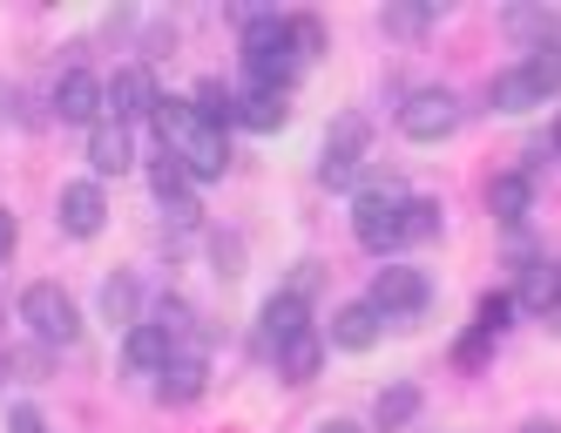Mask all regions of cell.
<instances>
[{
	"mask_svg": "<svg viewBox=\"0 0 561 433\" xmlns=\"http://www.w3.org/2000/svg\"><path fill=\"white\" fill-rule=\"evenodd\" d=\"M554 89H561V48H541V55H520L514 68L494 75V82H488V109L494 115H528Z\"/></svg>",
	"mask_w": 561,
	"mask_h": 433,
	"instance_id": "6da1fadb",
	"label": "cell"
},
{
	"mask_svg": "<svg viewBox=\"0 0 561 433\" xmlns=\"http://www.w3.org/2000/svg\"><path fill=\"white\" fill-rule=\"evenodd\" d=\"M352 238L366 251H399L407 244V190L399 183H373L352 196Z\"/></svg>",
	"mask_w": 561,
	"mask_h": 433,
	"instance_id": "7a4b0ae2",
	"label": "cell"
},
{
	"mask_svg": "<svg viewBox=\"0 0 561 433\" xmlns=\"http://www.w3.org/2000/svg\"><path fill=\"white\" fill-rule=\"evenodd\" d=\"M366 149H373V123L358 109H345L332 123V136H325V156H318V183L358 196V163H366Z\"/></svg>",
	"mask_w": 561,
	"mask_h": 433,
	"instance_id": "3957f363",
	"label": "cell"
},
{
	"mask_svg": "<svg viewBox=\"0 0 561 433\" xmlns=\"http://www.w3.org/2000/svg\"><path fill=\"white\" fill-rule=\"evenodd\" d=\"M21 326L42 345H75L82 339V305H75L61 285H27L21 292Z\"/></svg>",
	"mask_w": 561,
	"mask_h": 433,
	"instance_id": "277c9868",
	"label": "cell"
},
{
	"mask_svg": "<svg viewBox=\"0 0 561 433\" xmlns=\"http://www.w3.org/2000/svg\"><path fill=\"white\" fill-rule=\"evenodd\" d=\"M460 95L454 89H439V82H426V89H413L407 102H399V129H407L413 143H447L454 129H460Z\"/></svg>",
	"mask_w": 561,
	"mask_h": 433,
	"instance_id": "5b68a950",
	"label": "cell"
},
{
	"mask_svg": "<svg viewBox=\"0 0 561 433\" xmlns=\"http://www.w3.org/2000/svg\"><path fill=\"white\" fill-rule=\"evenodd\" d=\"M433 305V278L413 264H386L379 278H373V311L379 319H413V311Z\"/></svg>",
	"mask_w": 561,
	"mask_h": 433,
	"instance_id": "8992f818",
	"label": "cell"
},
{
	"mask_svg": "<svg viewBox=\"0 0 561 433\" xmlns=\"http://www.w3.org/2000/svg\"><path fill=\"white\" fill-rule=\"evenodd\" d=\"M156 109H163V89H156L149 61H129L123 75L108 82V123H156Z\"/></svg>",
	"mask_w": 561,
	"mask_h": 433,
	"instance_id": "52a82bcc",
	"label": "cell"
},
{
	"mask_svg": "<svg viewBox=\"0 0 561 433\" xmlns=\"http://www.w3.org/2000/svg\"><path fill=\"white\" fill-rule=\"evenodd\" d=\"M55 115L75 129H102V115H108V82H95L89 68H61V82H55Z\"/></svg>",
	"mask_w": 561,
	"mask_h": 433,
	"instance_id": "ba28073f",
	"label": "cell"
},
{
	"mask_svg": "<svg viewBox=\"0 0 561 433\" xmlns=\"http://www.w3.org/2000/svg\"><path fill=\"white\" fill-rule=\"evenodd\" d=\"M311 298H298V292H277V298H264V311H257V332H251V345L257 352H271V360H277V352H285L305 326H311V311H305Z\"/></svg>",
	"mask_w": 561,
	"mask_h": 433,
	"instance_id": "9c48e42d",
	"label": "cell"
},
{
	"mask_svg": "<svg viewBox=\"0 0 561 433\" xmlns=\"http://www.w3.org/2000/svg\"><path fill=\"white\" fill-rule=\"evenodd\" d=\"M170 332L163 326H136V332H123V373L136 379V386H163V373H170Z\"/></svg>",
	"mask_w": 561,
	"mask_h": 433,
	"instance_id": "30bf717a",
	"label": "cell"
},
{
	"mask_svg": "<svg viewBox=\"0 0 561 433\" xmlns=\"http://www.w3.org/2000/svg\"><path fill=\"white\" fill-rule=\"evenodd\" d=\"M102 224H108V196H102V183L75 176V183L61 190V230H68V238H95Z\"/></svg>",
	"mask_w": 561,
	"mask_h": 433,
	"instance_id": "8fae6325",
	"label": "cell"
},
{
	"mask_svg": "<svg viewBox=\"0 0 561 433\" xmlns=\"http://www.w3.org/2000/svg\"><path fill=\"white\" fill-rule=\"evenodd\" d=\"M514 305H520V311H541V319H548V311L561 305V264H554V258H528V264H520Z\"/></svg>",
	"mask_w": 561,
	"mask_h": 433,
	"instance_id": "7c38bea8",
	"label": "cell"
},
{
	"mask_svg": "<svg viewBox=\"0 0 561 433\" xmlns=\"http://www.w3.org/2000/svg\"><path fill=\"white\" fill-rule=\"evenodd\" d=\"M379 332H386V319L373 311V298L339 305V319H332V345H339V352H373V345H379Z\"/></svg>",
	"mask_w": 561,
	"mask_h": 433,
	"instance_id": "4fadbf2b",
	"label": "cell"
},
{
	"mask_svg": "<svg viewBox=\"0 0 561 433\" xmlns=\"http://www.w3.org/2000/svg\"><path fill=\"white\" fill-rule=\"evenodd\" d=\"M89 170H95V176H129V170H136V143H129L123 123L89 129Z\"/></svg>",
	"mask_w": 561,
	"mask_h": 433,
	"instance_id": "5bb4252c",
	"label": "cell"
},
{
	"mask_svg": "<svg viewBox=\"0 0 561 433\" xmlns=\"http://www.w3.org/2000/svg\"><path fill=\"white\" fill-rule=\"evenodd\" d=\"M204 129H210V123L196 115V102H190V95H163V109H156V136H163V149H176V156H183Z\"/></svg>",
	"mask_w": 561,
	"mask_h": 433,
	"instance_id": "9a60e30c",
	"label": "cell"
},
{
	"mask_svg": "<svg viewBox=\"0 0 561 433\" xmlns=\"http://www.w3.org/2000/svg\"><path fill=\"white\" fill-rule=\"evenodd\" d=\"M149 190H156V196H163V204H170V217H190L196 176L183 170V156H176V149H163V156H156V163H149Z\"/></svg>",
	"mask_w": 561,
	"mask_h": 433,
	"instance_id": "2e32d148",
	"label": "cell"
},
{
	"mask_svg": "<svg viewBox=\"0 0 561 433\" xmlns=\"http://www.w3.org/2000/svg\"><path fill=\"white\" fill-rule=\"evenodd\" d=\"M102 319L115 332H136L142 326V285H136V271H108V285H102Z\"/></svg>",
	"mask_w": 561,
	"mask_h": 433,
	"instance_id": "e0dca14e",
	"label": "cell"
},
{
	"mask_svg": "<svg viewBox=\"0 0 561 433\" xmlns=\"http://www.w3.org/2000/svg\"><path fill=\"white\" fill-rule=\"evenodd\" d=\"M528 204H535V176H528V170H501V176L488 183V210H494L507 230L528 217Z\"/></svg>",
	"mask_w": 561,
	"mask_h": 433,
	"instance_id": "ac0fdd59",
	"label": "cell"
},
{
	"mask_svg": "<svg viewBox=\"0 0 561 433\" xmlns=\"http://www.w3.org/2000/svg\"><path fill=\"white\" fill-rule=\"evenodd\" d=\"M318 366H325V339H318L311 326L285 345V352H277V373H285L291 386H305V379H318Z\"/></svg>",
	"mask_w": 561,
	"mask_h": 433,
	"instance_id": "d6986e66",
	"label": "cell"
},
{
	"mask_svg": "<svg viewBox=\"0 0 561 433\" xmlns=\"http://www.w3.org/2000/svg\"><path fill=\"white\" fill-rule=\"evenodd\" d=\"M183 170L196 176V183H217L224 170H230V143H224V129H204L190 149H183Z\"/></svg>",
	"mask_w": 561,
	"mask_h": 433,
	"instance_id": "ffe728a7",
	"label": "cell"
},
{
	"mask_svg": "<svg viewBox=\"0 0 561 433\" xmlns=\"http://www.w3.org/2000/svg\"><path fill=\"white\" fill-rule=\"evenodd\" d=\"M204 386H210V366L204 360H170V373H163V400L170 407H190V400H204Z\"/></svg>",
	"mask_w": 561,
	"mask_h": 433,
	"instance_id": "44dd1931",
	"label": "cell"
},
{
	"mask_svg": "<svg viewBox=\"0 0 561 433\" xmlns=\"http://www.w3.org/2000/svg\"><path fill=\"white\" fill-rule=\"evenodd\" d=\"M237 129H257V136H271V129H285V95H264V89H244V95H237Z\"/></svg>",
	"mask_w": 561,
	"mask_h": 433,
	"instance_id": "7402d4cb",
	"label": "cell"
},
{
	"mask_svg": "<svg viewBox=\"0 0 561 433\" xmlns=\"http://www.w3.org/2000/svg\"><path fill=\"white\" fill-rule=\"evenodd\" d=\"M501 27L514 34V42H535L528 55H541V48H561V42H554V14H541V8H507V14H501Z\"/></svg>",
	"mask_w": 561,
	"mask_h": 433,
	"instance_id": "603a6c76",
	"label": "cell"
},
{
	"mask_svg": "<svg viewBox=\"0 0 561 433\" xmlns=\"http://www.w3.org/2000/svg\"><path fill=\"white\" fill-rule=\"evenodd\" d=\"M413 413H420V386H413V379L386 386V392H379V407H373V420H379V426H407Z\"/></svg>",
	"mask_w": 561,
	"mask_h": 433,
	"instance_id": "cb8c5ba5",
	"label": "cell"
},
{
	"mask_svg": "<svg viewBox=\"0 0 561 433\" xmlns=\"http://www.w3.org/2000/svg\"><path fill=\"white\" fill-rule=\"evenodd\" d=\"M285 48H291V61L305 68V61H318V55H325V21H285Z\"/></svg>",
	"mask_w": 561,
	"mask_h": 433,
	"instance_id": "d4e9b609",
	"label": "cell"
},
{
	"mask_svg": "<svg viewBox=\"0 0 561 433\" xmlns=\"http://www.w3.org/2000/svg\"><path fill=\"white\" fill-rule=\"evenodd\" d=\"M190 102H196V115H204V123H210V129H224V123H237V95H230L224 82H196V95H190Z\"/></svg>",
	"mask_w": 561,
	"mask_h": 433,
	"instance_id": "484cf974",
	"label": "cell"
},
{
	"mask_svg": "<svg viewBox=\"0 0 561 433\" xmlns=\"http://www.w3.org/2000/svg\"><path fill=\"white\" fill-rule=\"evenodd\" d=\"M439 238V204L433 196H407V244H433Z\"/></svg>",
	"mask_w": 561,
	"mask_h": 433,
	"instance_id": "4316f807",
	"label": "cell"
},
{
	"mask_svg": "<svg viewBox=\"0 0 561 433\" xmlns=\"http://www.w3.org/2000/svg\"><path fill=\"white\" fill-rule=\"evenodd\" d=\"M426 27H433V8H386V34H399V42L426 34Z\"/></svg>",
	"mask_w": 561,
	"mask_h": 433,
	"instance_id": "83f0119b",
	"label": "cell"
},
{
	"mask_svg": "<svg viewBox=\"0 0 561 433\" xmlns=\"http://www.w3.org/2000/svg\"><path fill=\"white\" fill-rule=\"evenodd\" d=\"M514 311H520V305H514V292H494L488 305H480V332H488V339H494V332H507Z\"/></svg>",
	"mask_w": 561,
	"mask_h": 433,
	"instance_id": "f1b7e54d",
	"label": "cell"
},
{
	"mask_svg": "<svg viewBox=\"0 0 561 433\" xmlns=\"http://www.w3.org/2000/svg\"><path fill=\"white\" fill-rule=\"evenodd\" d=\"M149 326H163V332H170V345H176V339L190 332V311H183L176 298H163V305H156V319H149Z\"/></svg>",
	"mask_w": 561,
	"mask_h": 433,
	"instance_id": "f546056e",
	"label": "cell"
},
{
	"mask_svg": "<svg viewBox=\"0 0 561 433\" xmlns=\"http://www.w3.org/2000/svg\"><path fill=\"white\" fill-rule=\"evenodd\" d=\"M480 360H488V332H473V339L454 345V366H480Z\"/></svg>",
	"mask_w": 561,
	"mask_h": 433,
	"instance_id": "4dcf8cb0",
	"label": "cell"
},
{
	"mask_svg": "<svg viewBox=\"0 0 561 433\" xmlns=\"http://www.w3.org/2000/svg\"><path fill=\"white\" fill-rule=\"evenodd\" d=\"M8 251H14V217L0 210V258H8Z\"/></svg>",
	"mask_w": 561,
	"mask_h": 433,
	"instance_id": "1f68e13d",
	"label": "cell"
},
{
	"mask_svg": "<svg viewBox=\"0 0 561 433\" xmlns=\"http://www.w3.org/2000/svg\"><path fill=\"white\" fill-rule=\"evenodd\" d=\"M318 433H366V426H358V420H325Z\"/></svg>",
	"mask_w": 561,
	"mask_h": 433,
	"instance_id": "d6a6232c",
	"label": "cell"
},
{
	"mask_svg": "<svg viewBox=\"0 0 561 433\" xmlns=\"http://www.w3.org/2000/svg\"><path fill=\"white\" fill-rule=\"evenodd\" d=\"M520 433H561L554 420H528V426H520Z\"/></svg>",
	"mask_w": 561,
	"mask_h": 433,
	"instance_id": "836d02e7",
	"label": "cell"
},
{
	"mask_svg": "<svg viewBox=\"0 0 561 433\" xmlns=\"http://www.w3.org/2000/svg\"><path fill=\"white\" fill-rule=\"evenodd\" d=\"M548 149H561V109H554V129H548Z\"/></svg>",
	"mask_w": 561,
	"mask_h": 433,
	"instance_id": "e575fe53",
	"label": "cell"
},
{
	"mask_svg": "<svg viewBox=\"0 0 561 433\" xmlns=\"http://www.w3.org/2000/svg\"><path fill=\"white\" fill-rule=\"evenodd\" d=\"M548 319H554V332H561V305H554V311H548Z\"/></svg>",
	"mask_w": 561,
	"mask_h": 433,
	"instance_id": "d590c367",
	"label": "cell"
},
{
	"mask_svg": "<svg viewBox=\"0 0 561 433\" xmlns=\"http://www.w3.org/2000/svg\"><path fill=\"white\" fill-rule=\"evenodd\" d=\"M0 386H8V360H0Z\"/></svg>",
	"mask_w": 561,
	"mask_h": 433,
	"instance_id": "8d00e7d4",
	"label": "cell"
}]
</instances>
